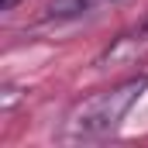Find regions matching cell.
Segmentation results:
<instances>
[{"instance_id":"obj_1","label":"cell","mask_w":148,"mask_h":148,"mask_svg":"<svg viewBox=\"0 0 148 148\" xmlns=\"http://www.w3.org/2000/svg\"><path fill=\"white\" fill-rule=\"evenodd\" d=\"M145 86L148 76H131L110 90H100V93L73 103V110L62 121L59 138L62 141H97V138L114 134L121 127V121L127 117V110L138 103V97L145 93Z\"/></svg>"},{"instance_id":"obj_2","label":"cell","mask_w":148,"mask_h":148,"mask_svg":"<svg viewBox=\"0 0 148 148\" xmlns=\"http://www.w3.org/2000/svg\"><path fill=\"white\" fill-rule=\"evenodd\" d=\"M117 0H52L45 7V17L48 21H76V17H90L103 7H110Z\"/></svg>"},{"instance_id":"obj_3","label":"cell","mask_w":148,"mask_h":148,"mask_svg":"<svg viewBox=\"0 0 148 148\" xmlns=\"http://www.w3.org/2000/svg\"><path fill=\"white\" fill-rule=\"evenodd\" d=\"M17 3H21V0H3V10H14Z\"/></svg>"}]
</instances>
